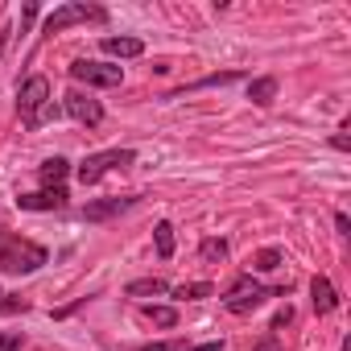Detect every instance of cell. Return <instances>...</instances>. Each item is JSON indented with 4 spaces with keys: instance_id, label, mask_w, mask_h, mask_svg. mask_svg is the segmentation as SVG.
I'll return each instance as SVG.
<instances>
[{
    "instance_id": "1",
    "label": "cell",
    "mask_w": 351,
    "mask_h": 351,
    "mask_svg": "<svg viewBox=\"0 0 351 351\" xmlns=\"http://www.w3.org/2000/svg\"><path fill=\"white\" fill-rule=\"evenodd\" d=\"M46 265V248L0 228V273H34Z\"/></svg>"
},
{
    "instance_id": "2",
    "label": "cell",
    "mask_w": 351,
    "mask_h": 351,
    "mask_svg": "<svg viewBox=\"0 0 351 351\" xmlns=\"http://www.w3.org/2000/svg\"><path fill=\"white\" fill-rule=\"evenodd\" d=\"M17 108H21L25 128H38V124L46 120V108H50V83H46L42 75L25 79V83L17 87Z\"/></svg>"
},
{
    "instance_id": "3",
    "label": "cell",
    "mask_w": 351,
    "mask_h": 351,
    "mask_svg": "<svg viewBox=\"0 0 351 351\" xmlns=\"http://www.w3.org/2000/svg\"><path fill=\"white\" fill-rule=\"evenodd\" d=\"M136 161V153L132 149H104V153H91L75 173H79V182L83 186H91V182H99L108 169H124V165H132Z\"/></svg>"
},
{
    "instance_id": "4",
    "label": "cell",
    "mask_w": 351,
    "mask_h": 351,
    "mask_svg": "<svg viewBox=\"0 0 351 351\" xmlns=\"http://www.w3.org/2000/svg\"><path fill=\"white\" fill-rule=\"evenodd\" d=\"M108 13L99 9V5H87V0H75V5H62V9H54L50 17H46V34H62L66 25H79V21H104Z\"/></svg>"
},
{
    "instance_id": "5",
    "label": "cell",
    "mask_w": 351,
    "mask_h": 351,
    "mask_svg": "<svg viewBox=\"0 0 351 351\" xmlns=\"http://www.w3.org/2000/svg\"><path fill=\"white\" fill-rule=\"evenodd\" d=\"M265 298H269V289H265L261 281H252V277H240V281L223 293V302H228L232 314H248V310H256Z\"/></svg>"
},
{
    "instance_id": "6",
    "label": "cell",
    "mask_w": 351,
    "mask_h": 351,
    "mask_svg": "<svg viewBox=\"0 0 351 351\" xmlns=\"http://www.w3.org/2000/svg\"><path fill=\"white\" fill-rule=\"evenodd\" d=\"M71 79H79V83H87V87H120L124 75H120V66L79 58V62H71Z\"/></svg>"
},
{
    "instance_id": "7",
    "label": "cell",
    "mask_w": 351,
    "mask_h": 351,
    "mask_svg": "<svg viewBox=\"0 0 351 351\" xmlns=\"http://www.w3.org/2000/svg\"><path fill=\"white\" fill-rule=\"evenodd\" d=\"M21 211H62L66 207V186H46V191H34V195H21L17 199Z\"/></svg>"
},
{
    "instance_id": "8",
    "label": "cell",
    "mask_w": 351,
    "mask_h": 351,
    "mask_svg": "<svg viewBox=\"0 0 351 351\" xmlns=\"http://www.w3.org/2000/svg\"><path fill=\"white\" fill-rule=\"evenodd\" d=\"M66 112H71L79 124H87V128H95V124L104 120L99 99H91V95H83V91H71V95H66Z\"/></svg>"
},
{
    "instance_id": "9",
    "label": "cell",
    "mask_w": 351,
    "mask_h": 351,
    "mask_svg": "<svg viewBox=\"0 0 351 351\" xmlns=\"http://www.w3.org/2000/svg\"><path fill=\"white\" fill-rule=\"evenodd\" d=\"M136 199H104V203H87L83 207V219H91V223H104V219H112V215H120V211H128Z\"/></svg>"
},
{
    "instance_id": "10",
    "label": "cell",
    "mask_w": 351,
    "mask_h": 351,
    "mask_svg": "<svg viewBox=\"0 0 351 351\" xmlns=\"http://www.w3.org/2000/svg\"><path fill=\"white\" fill-rule=\"evenodd\" d=\"M310 298H314V310H318V314H330V310L339 306V293H335V285H330L326 277H314V281H310Z\"/></svg>"
},
{
    "instance_id": "11",
    "label": "cell",
    "mask_w": 351,
    "mask_h": 351,
    "mask_svg": "<svg viewBox=\"0 0 351 351\" xmlns=\"http://www.w3.org/2000/svg\"><path fill=\"white\" fill-rule=\"evenodd\" d=\"M104 50L112 58H141L145 54V42L141 38H104Z\"/></svg>"
},
{
    "instance_id": "12",
    "label": "cell",
    "mask_w": 351,
    "mask_h": 351,
    "mask_svg": "<svg viewBox=\"0 0 351 351\" xmlns=\"http://www.w3.org/2000/svg\"><path fill=\"white\" fill-rule=\"evenodd\" d=\"M66 173H71V161H66V157H50V161L42 165V182L54 191V186H62V182H66Z\"/></svg>"
},
{
    "instance_id": "13",
    "label": "cell",
    "mask_w": 351,
    "mask_h": 351,
    "mask_svg": "<svg viewBox=\"0 0 351 351\" xmlns=\"http://www.w3.org/2000/svg\"><path fill=\"white\" fill-rule=\"evenodd\" d=\"M169 285L161 281V277H141V281H128L124 285V293L128 298H157V293H165Z\"/></svg>"
},
{
    "instance_id": "14",
    "label": "cell",
    "mask_w": 351,
    "mask_h": 351,
    "mask_svg": "<svg viewBox=\"0 0 351 351\" xmlns=\"http://www.w3.org/2000/svg\"><path fill=\"white\" fill-rule=\"evenodd\" d=\"M240 79H244L240 71H219V75H207V79H199V83L182 87L178 95H186V91H203V87H228V83H240Z\"/></svg>"
},
{
    "instance_id": "15",
    "label": "cell",
    "mask_w": 351,
    "mask_h": 351,
    "mask_svg": "<svg viewBox=\"0 0 351 351\" xmlns=\"http://www.w3.org/2000/svg\"><path fill=\"white\" fill-rule=\"evenodd\" d=\"M273 95H277V79H252V87H248V99H252V104L269 108Z\"/></svg>"
},
{
    "instance_id": "16",
    "label": "cell",
    "mask_w": 351,
    "mask_h": 351,
    "mask_svg": "<svg viewBox=\"0 0 351 351\" xmlns=\"http://www.w3.org/2000/svg\"><path fill=\"white\" fill-rule=\"evenodd\" d=\"M215 289L207 285V281H186V285H178L173 289V298H182V302H199V298H211Z\"/></svg>"
},
{
    "instance_id": "17",
    "label": "cell",
    "mask_w": 351,
    "mask_h": 351,
    "mask_svg": "<svg viewBox=\"0 0 351 351\" xmlns=\"http://www.w3.org/2000/svg\"><path fill=\"white\" fill-rule=\"evenodd\" d=\"M153 240H157V256H161V261H169V256H173V228H169V223H157Z\"/></svg>"
},
{
    "instance_id": "18",
    "label": "cell",
    "mask_w": 351,
    "mask_h": 351,
    "mask_svg": "<svg viewBox=\"0 0 351 351\" xmlns=\"http://www.w3.org/2000/svg\"><path fill=\"white\" fill-rule=\"evenodd\" d=\"M199 256H203L207 265H215V261H223V256H228V240H203V248H199Z\"/></svg>"
},
{
    "instance_id": "19",
    "label": "cell",
    "mask_w": 351,
    "mask_h": 351,
    "mask_svg": "<svg viewBox=\"0 0 351 351\" xmlns=\"http://www.w3.org/2000/svg\"><path fill=\"white\" fill-rule=\"evenodd\" d=\"M277 265H281V252H277V248H265V252L252 256V269H261V273H273Z\"/></svg>"
},
{
    "instance_id": "20",
    "label": "cell",
    "mask_w": 351,
    "mask_h": 351,
    "mask_svg": "<svg viewBox=\"0 0 351 351\" xmlns=\"http://www.w3.org/2000/svg\"><path fill=\"white\" fill-rule=\"evenodd\" d=\"M145 314H149V318H153L157 326H173V322H178V314H173L169 306H149Z\"/></svg>"
},
{
    "instance_id": "21",
    "label": "cell",
    "mask_w": 351,
    "mask_h": 351,
    "mask_svg": "<svg viewBox=\"0 0 351 351\" xmlns=\"http://www.w3.org/2000/svg\"><path fill=\"white\" fill-rule=\"evenodd\" d=\"M21 347V335H13V330H0V351H17Z\"/></svg>"
},
{
    "instance_id": "22",
    "label": "cell",
    "mask_w": 351,
    "mask_h": 351,
    "mask_svg": "<svg viewBox=\"0 0 351 351\" xmlns=\"http://www.w3.org/2000/svg\"><path fill=\"white\" fill-rule=\"evenodd\" d=\"M191 343H145V351H186Z\"/></svg>"
},
{
    "instance_id": "23",
    "label": "cell",
    "mask_w": 351,
    "mask_h": 351,
    "mask_svg": "<svg viewBox=\"0 0 351 351\" xmlns=\"http://www.w3.org/2000/svg\"><path fill=\"white\" fill-rule=\"evenodd\" d=\"M252 351H281V343H277V335H265V339H261Z\"/></svg>"
},
{
    "instance_id": "24",
    "label": "cell",
    "mask_w": 351,
    "mask_h": 351,
    "mask_svg": "<svg viewBox=\"0 0 351 351\" xmlns=\"http://www.w3.org/2000/svg\"><path fill=\"white\" fill-rule=\"evenodd\" d=\"M289 318H293V310H289V306H285V310H277V318H273V326H285V322H289Z\"/></svg>"
},
{
    "instance_id": "25",
    "label": "cell",
    "mask_w": 351,
    "mask_h": 351,
    "mask_svg": "<svg viewBox=\"0 0 351 351\" xmlns=\"http://www.w3.org/2000/svg\"><path fill=\"white\" fill-rule=\"evenodd\" d=\"M335 228H339L343 236H351V223H347V215H335Z\"/></svg>"
},
{
    "instance_id": "26",
    "label": "cell",
    "mask_w": 351,
    "mask_h": 351,
    "mask_svg": "<svg viewBox=\"0 0 351 351\" xmlns=\"http://www.w3.org/2000/svg\"><path fill=\"white\" fill-rule=\"evenodd\" d=\"M186 351H223V343H199V347H186Z\"/></svg>"
},
{
    "instance_id": "27",
    "label": "cell",
    "mask_w": 351,
    "mask_h": 351,
    "mask_svg": "<svg viewBox=\"0 0 351 351\" xmlns=\"http://www.w3.org/2000/svg\"><path fill=\"white\" fill-rule=\"evenodd\" d=\"M339 351H351V339H343V347H339Z\"/></svg>"
}]
</instances>
